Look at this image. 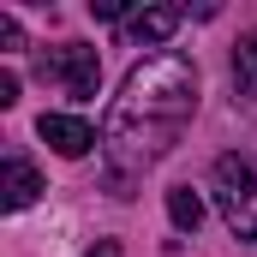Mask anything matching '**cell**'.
I'll return each mask as SVG.
<instances>
[{"label": "cell", "mask_w": 257, "mask_h": 257, "mask_svg": "<svg viewBox=\"0 0 257 257\" xmlns=\"http://www.w3.org/2000/svg\"><path fill=\"white\" fill-rule=\"evenodd\" d=\"M197 114V66L180 48H162L150 60H138L108 108L102 126V156H108V186L120 197H132L126 186L138 174H150Z\"/></svg>", "instance_id": "cell-1"}, {"label": "cell", "mask_w": 257, "mask_h": 257, "mask_svg": "<svg viewBox=\"0 0 257 257\" xmlns=\"http://www.w3.org/2000/svg\"><path fill=\"white\" fill-rule=\"evenodd\" d=\"M215 203L233 239L257 245V162L251 156H221L215 162Z\"/></svg>", "instance_id": "cell-2"}, {"label": "cell", "mask_w": 257, "mask_h": 257, "mask_svg": "<svg viewBox=\"0 0 257 257\" xmlns=\"http://www.w3.org/2000/svg\"><path fill=\"white\" fill-rule=\"evenodd\" d=\"M36 72L48 78V84H60L72 102H90L96 90H102V54L90 48V42H60V48H48Z\"/></svg>", "instance_id": "cell-3"}, {"label": "cell", "mask_w": 257, "mask_h": 257, "mask_svg": "<svg viewBox=\"0 0 257 257\" xmlns=\"http://www.w3.org/2000/svg\"><path fill=\"white\" fill-rule=\"evenodd\" d=\"M36 138H42L54 156H90V150L102 144L78 114H42V120H36Z\"/></svg>", "instance_id": "cell-4"}, {"label": "cell", "mask_w": 257, "mask_h": 257, "mask_svg": "<svg viewBox=\"0 0 257 257\" xmlns=\"http://www.w3.org/2000/svg\"><path fill=\"white\" fill-rule=\"evenodd\" d=\"M180 24H186V12H180V6H144V12L126 24V36L138 42V48H156V54H162V42H168Z\"/></svg>", "instance_id": "cell-5"}, {"label": "cell", "mask_w": 257, "mask_h": 257, "mask_svg": "<svg viewBox=\"0 0 257 257\" xmlns=\"http://www.w3.org/2000/svg\"><path fill=\"white\" fill-rule=\"evenodd\" d=\"M0 192H6V209H30L36 192H42V174H36L24 156H6V180H0Z\"/></svg>", "instance_id": "cell-6"}, {"label": "cell", "mask_w": 257, "mask_h": 257, "mask_svg": "<svg viewBox=\"0 0 257 257\" xmlns=\"http://www.w3.org/2000/svg\"><path fill=\"white\" fill-rule=\"evenodd\" d=\"M168 221H174L180 233H197V227H203V197H197L192 186H174V192H168Z\"/></svg>", "instance_id": "cell-7"}, {"label": "cell", "mask_w": 257, "mask_h": 257, "mask_svg": "<svg viewBox=\"0 0 257 257\" xmlns=\"http://www.w3.org/2000/svg\"><path fill=\"white\" fill-rule=\"evenodd\" d=\"M233 84H239V96H257V30L233 42Z\"/></svg>", "instance_id": "cell-8"}, {"label": "cell", "mask_w": 257, "mask_h": 257, "mask_svg": "<svg viewBox=\"0 0 257 257\" xmlns=\"http://www.w3.org/2000/svg\"><path fill=\"white\" fill-rule=\"evenodd\" d=\"M0 48L12 54V48H24V30H18V18L12 12H0Z\"/></svg>", "instance_id": "cell-9"}, {"label": "cell", "mask_w": 257, "mask_h": 257, "mask_svg": "<svg viewBox=\"0 0 257 257\" xmlns=\"http://www.w3.org/2000/svg\"><path fill=\"white\" fill-rule=\"evenodd\" d=\"M90 12L108 18V24H120V18H126V0H90Z\"/></svg>", "instance_id": "cell-10"}, {"label": "cell", "mask_w": 257, "mask_h": 257, "mask_svg": "<svg viewBox=\"0 0 257 257\" xmlns=\"http://www.w3.org/2000/svg\"><path fill=\"white\" fill-rule=\"evenodd\" d=\"M18 102V72H0V108Z\"/></svg>", "instance_id": "cell-11"}, {"label": "cell", "mask_w": 257, "mask_h": 257, "mask_svg": "<svg viewBox=\"0 0 257 257\" xmlns=\"http://www.w3.org/2000/svg\"><path fill=\"white\" fill-rule=\"evenodd\" d=\"M84 257H120V239H96V245H90Z\"/></svg>", "instance_id": "cell-12"}]
</instances>
